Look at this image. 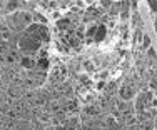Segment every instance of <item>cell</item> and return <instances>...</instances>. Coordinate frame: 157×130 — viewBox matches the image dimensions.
Returning a JSON list of instances; mask_svg holds the SVG:
<instances>
[{"label": "cell", "mask_w": 157, "mask_h": 130, "mask_svg": "<svg viewBox=\"0 0 157 130\" xmlns=\"http://www.w3.org/2000/svg\"><path fill=\"white\" fill-rule=\"evenodd\" d=\"M18 47H20V50L24 52L25 55H30V54H33V52L39 54L40 42L37 39H33V37H30V35H25V37H22V39H20Z\"/></svg>", "instance_id": "1"}, {"label": "cell", "mask_w": 157, "mask_h": 130, "mask_svg": "<svg viewBox=\"0 0 157 130\" xmlns=\"http://www.w3.org/2000/svg\"><path fill=\"white\" fill-rule=\"evenodd\" d=\"M134 95H136V90H134L132 84H124L119 88V97H121V100H124V102H130L134 98Z\"/></svg>", "instance_id": "2"}, {"label": "cell", "mask_w": 157, "mask_h": 130, "mask_svg": "<svg viewBox=\"0 0 157 130\" xmlns=\"http://www.w3.org/2000/svg\"><path fill=\"white\" fill-rule=\"evenodd\" d=\"M18 62H20V65L24 67L25 70H33V69H37V60L32 57V55H22V57L18 58Z\"/></svg>", "instance_id": "3"}, {"label": "cell", "mask_w": 157, "mask_h": 130, "mask_svg": "<svg viewBox=\"0 0 157 130\" xmlns=\"http://www.w3.org/2000/svg\"><path fill=\"white\" fill-rule=\"evenodd\" d=\"M104 124H105V130H121V127H119V124H117V120H115L114 117H107Z\"/></svg>", "instance_id": "4"}, {"label": "cell", "mask_w": 157, "mask_h": 130, "mask_svg": "<svg viewBox=\"0 0 157 130\" xmlns=\"http://www.w3.org/2000/svg\"><path fill=\"white\" fill-rule=\"evenodd\" d=\"M48 67H50L48 58H47V57H39V60H37V70H40V72H45Z\"/></svg>", "instance_id": "5"}, {"label": "cell", "mask_w": 157, "mask_h": 130, "mask_svg": "<svg viewBox=\"0 0 157 130\" xmlns=\"http://www.w3.org/2000/svg\"><path fill=\"white\" fill-rule=\"evenodd\" d=\"M22 5H24L22 2H7L5 9H7V12H17V9H20Z\"/></svg>", "instance_id": "6"}, {"label": "cell", "mask_w": 157, "mask_h": 130, "mask_svg": "<svg viewBox=\"0 0 157 130\" xmlns=\"http://www.w3.org/2000/svg\"><path fill=\"white\" fill-rule=\"evenodd\" d=\"M125 124L129 125V127H136V125H139V118H137V115H127Z\"/></svg>", "instance_id": "7"}, {"label": "cell", "mask_w": 157, "mask_h": 130, "mask_svg": "<svg viewBox=\"0 0 157 130\" xmlns=\"http://www.w3.org/2000/svg\"><path fill=\"white\" fill-rule=\"evenodd\" d=\"M0 37L5 39V40H9L10 37H12V30H10L9 27H5V25H2V27H0Z\"/></svg>", "instance_id": "8"}, {"label": "cell", "mask_w": 157, "mask_h": 130, "mask_svg": "<svg viewBox=\"0 0 157 130\" xmlns=\"http://www.w3.org/2000/svg\"><path fill=\"white\" fill-rule=\"evenodd\" d=\"M85 112H87V117L89 115H92V117H99L100 110H99V107H95V105H89L87 109H85Z\"/></svg>", "instance_id": "9"}, {"label": "cell", "mask_w": 157, "mask_h": 130, "mask_svg": "<svg viewBox=\"0 0 157 130\" xmlns=\"http://www.w3.org/2000/svg\"><path fill=\"white\" fill-rule=\"evenodd\" d=\"M97 30L99 32H95V40H104V37H105V33H107V28L104 27V25H99Z\"/></svg>", "instance_id": "10"}, {"label": "cell", "mask_w": 157, "mask_h": 130, "mask_svg": "<svg viewBox=\"0 0 157 130\" xmlns=\"http://www.w3.org/2000/svg\"><path fill=\"white\" fill-rule=\"evenodd\" d=\"M142 49L144 50L151 49V35L149 33H144V37H142Z\"/></svg>", "instance_id": "11"}, {"label": "cell", "mask_w": 157, "mask_h": 130, "mask_svg": "<svg viewBox=\"0 0 157 130\" xmlns=\"http://www.w3.org/2000/svg\"><path fill=\"white\" fill-rule=\"evenodd\" d=\"M57 27L60 28V30H63V28L67 30V28L70 27V20H69V18H60V20L57 22Z\"/></svg>", "instance_id": "12"}, {"label": "cell", "mask_w": 157, "mask_h": 130, "mask_svg": "<svg viewBox=\"0 0 157 130\" xmlns=\"http://www.w3.org/2000/svg\"><path fill=\"white\" fill-rule=\"evenodd\" d=\"M50 15H52V18H54V20H60L62 18V13H60V10H50Z\"/></svg>", "instance_id": "13"}, {"label": "cell", "mask_w": 157, "mask_h": 130, "mask_svg": "<svg viewBox=\"0 0 157 130\" xmlns=\"http://www.w3.org/2000/svg\"><path fill=\"white\" fill-rule=\"evenodd\" d=\"M39 120L44 122V124H47V122H52V118H50V115H48V113H40L39 115Z\"/></svg>", "instance_id": "14"}, {"label": "cell", "mask_w": 157, "mask_h": 130, "mask_svg": "<svg viewBox=\"0 0 157 130\" xmlns=\"http://www.w3.org/2000/svg\"><path fill=\"white\" fill-rule=\"evenodd\" d=\"M50 110L55 112V113L60 112V105H59V102H50Z\"/></svg>", "instance_id": "15"}, {"label": "cell", "mask_w": 157, "mask_h": 130, "mask_svg": "<svg viewBox=\"0 0 157 130\" xmlns=\"http://www.w3.org/2000/svg\"><path fill=\"white\" fill-rule=\"evenodd\" d=\"M33 20H37V22H42V24H45V18H44L42 15H40V13H33Z\"/></svg>", "instance_id": "16"}, {"label": "cell", "mask_w": 157, "mask_h": 130, "mask_svg": "<svg viewBox=\"0 0 157 130\" xmlns=\"http://www.w3.org/2000/svg\"><path fill=\"white\" fill-rule=\"evenodd\" d=\"M149 7L152 9V12L157 13V2H149Z\"/></svg>", "instance_id": "17"}, {"label": "cell", "mask_w": 157, "mask_h": 130, "mask_svg": "<svg viewBox=\"0 0 157 130\" xmlns=\"http://www.w3.org/2000/svg\"><path fill=\"white\" fill-rule=\"evenodd\" d=\"M147 55H149V58H152V60H155V52L152 50V49H149V50H147Z\"/></svg>", "instance_id": "18"}, {"label": "cell", "mask_w": 157, "mask_h": 130, "mask_svg": "<svg viewBox=\"0 0 157 130\" xmlns=\"http://www.w3.org/2000/svg\"><path fill=\"white\" fill-rule=\"evenodd\" d=\"M121 18H122V20H127V18H129V12H127V10H122V12H121Z\"/></svg>", "instance_id": "19"}, {"label": "cell", "mask_w": 157, "mask_h": 130, "mask_svg": "<svg viewBox=\"0 0 157 130\" xmlns=\"http://www.w3.org/2000/svg\"><path fill=\"white\" fill-rule=\"evenodd\" d=\"M95 87L99 88V90H102V88H105V82H99V84H97Z\"/></svg>", "instance_id": "20"}, {"label": "cell", "mask_w": 157, "mask_h": 130, "mask_svg": "<svg viewBox=\"0 0 157 130\" xmlns=\"http://www.w3.org/2000/svg\"><path fill=\"white\" fill-rule=\"evenodd\" d=\"M109 27H110V28L115 27V20H110V22H109Z\"/></svg>", "instance_id": "21"}, {"label": "cell", "mask_w": 157, "mask_h": 130, "mask_svg": "<svg viewBox=\"0 0 157 130\" xmlns=\"http://www.w3.org/2000/svg\"><path fill=\"white\" fill-rule=\"evenodd\" d=\"M3 124V120H2V117H0V125H2Z\"/></svg>", "instance_id": "22"}]
</instances>
